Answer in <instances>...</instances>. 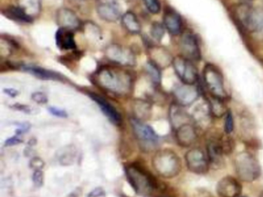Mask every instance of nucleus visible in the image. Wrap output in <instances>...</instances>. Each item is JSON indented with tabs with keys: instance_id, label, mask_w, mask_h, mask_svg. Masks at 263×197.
I'll return each instance as SVG.
<instances>
[{
	"instance_id": "nucleus-4",
	"label": "nucleus",
	"mask_w": 263,
	"mask_h": 197,
	"mask_svg": "<svg viewBox=\"0 0 263 197\" xmlns=\"http://www.w3.org/2000/svg\"><path fill=\"white\" fill-rule=\"evenodd\" d=\"M235 172L242 181L251 183L258 179L261 175V167L256 156L248 151H242L234 160Z\"/></svg>"
},
{
	"instance_id": "nucleus-42",
	"label": "nucleus",
	"mask_w": 263,
	"mask_h": 197,
	"mask_svg": "<svg viewBox=\"0 0 263 197\" xmlns=\"http://www.w3.org/2000/svg\"><path fill=\"white\" fill-rule=\"evenodd\" d=\"M104 195L105 191L101 187H97L88 194V197H101Z\"/></svg>"
},
{
	"instance_id": "nucleus-45",
	"label": "nucleus",
	"mask_w": 263,
	"mask_h": 197,
	"mask_svg": "<svg viewBox=\"0 0 263 197\" xmlns=\"http://www.w3.org/2000/svg\"></svg>"
},
{
	"instance_id": "nucleus-40",
	"label": "nucleus",
	"mask_w": 263,
	"mask_h": 197,
	"mask_svg": "<svg viewBox=\"0 0 263 197\" xmlns=\"http://www.w3.org/2000/svg\"><path fill=\"white\" fill-rule=\"evenodd\" d=\"M16 125L19 126L18 129H16V135L21 136L23 133H27L31 129V125L29 123H18Z\"/></svg>"
},
{
	"instance_id": "nucleus-9",
	"label": "nucleus",
	"mask_w": 263,
	"mask_h": 197,
	"mask_svg": "<svg viewBox=\"0 0 263 197\" xmlns=\"http://www.w3.org/2000/svg\"><path fill=\"white\" fill-rule=\"evenodd\" d=\"M187 168L196 174L203 175L208 172L210 162L208 155L201 148L189 149L185 156Z\"/></svg>"
},
{
	"instance_id": "nucleus-35",
	"label": "nucleus",
	"mask_w": 263,
	"mask_h": 197,
	"mask_svg": "<svg viewBox=\"0 0 263 197\" xmlns=\"http://www.w3.org/2000/svg\"><path fill=\"white\" fill-rule=\"evenodd\" d=\"M234 127H235V123H234L232 113L231 111L228 110L227 113L226 114V119H225V132L226 134L230 135V133H232Z\"/></svg>"
},
{
	"instance_id": "nucleus-19",
	"label": "nucleus",
	"mask_w": 263,
	"mask_h": 197,
	"mask_svg": "<svg viewBox=\"0 0 263 197\" xmlns=\"http://www.w3.org/2000/svg\"><path fill=\"white\" fill-rule=\"evenodd\" d=\"M56 45L61 51H69L77 49L73 31L65 28H59L55 34Z\"/></svg>"
},
{
	"instance_id": "nucleus-39",
	"label": "nucleus",
	"mask_w": 263,
	"mask_h": 197,
	"mask_svg": "<svg viewBox=\"0 0 263 197\" xmlns=\"http://www.w3.org/2000/svg\"><path fill=\"white\" fill-rule=\"evenodd\" d=\"M49 113L59 118H66L68 116L67 113L62 109L57 108V107H50L48 108Z\"/></svg>"
},
{
	"instance_id": "nucleus-20",
	"label": "nucleus",
	"mask_w": 263,
	"mask_h": 197,
	"mask_svg": "<svg viewBox=\"0 0 263 197\" xmlns=\"http://www.w3.org/2000/svg\"><path fill=\"white\" fill-rule=\"evenodd\" d=\"M150 59L151 62L160 67L161 69L167 67L172 64L173 58L171 54L162 46H152L148 48Z\"/></svg>"
},
{
	"instance_id": "nucleus-32",
	"label": "nucleus",
	"mask_w": 263,
	"mask_h": 197,
	"mask_svg": "<svg viewBox=\"0 0 263 197\" xmlns=\"http://www.w3.org/2000/svg\"><path fill=\"white\" fill-rule=\"evenodd\" d=\"M166 28L163 23L159 22H154L150 28V34L151 37L155 39V41L161 42L165 34Z\"/></svg>"
},
{
	"instance_id": "nucleus-7",
	"label": "nucleus",
	"mask_w": 263,
	"mask_h": 197,
	"mask_svg": "<svg viewBox=\"0 0 263 197\" xmlns=\"http://www.w3.org/2000/svg\"><path fill=\"white\" fill-rule=\"evenodd\" d=\"M106 59L112 64L130 68L137 64V58L132 49L118 43H112L106 47Z\"/></svg>"
},
{
	"instance_id": "nucleus-5",
	"label": "nucleus",
	"mask_w": 263,
	"mask_h": 197,
	"mask_svg": "<svg viewBox=\"0 0 263 197\" xmlns=\"http://www.w3.org/2000/svg\"><path fill=\"white\" fill-rule=\"evenodd\" d=\"M127 178L133 190L140 195H148L156 187L153 178L135 165L125 167Z\"/></svg>"
},
{
	"instance_id": "nucleus-14",
	"label": "nucleus",
	"mask_w": 263,
	"mask_h": 197,
	"mask_svg": "<svg viewBox=\"0 0 263 197\" xmlns=\"http://www.w3.org/2000/svg\"><path fill=\"white\" fill-rule=\"evenodd\" d=\"M56 21L60 28H65L70 30H77L81 27V21L77 14L69 8L63 7L56 13Z\"/></svg>"
},
{
	"instance_id": "nucleus-44",
	"label": "nucleus",
	"mask_w": 263,
	"mask_h": 197,
	"mask_svg": "<svg viewBox=\"0 0 263 197\" xmlns=\"http://www.w3.org/2000/svg\"><path fill=\"white\" fill-rule=\"evenodd\" d=\"M260 197H263V192L262 193L261 195H260Z\"/></svg>"
},
{
	"instance_id": "nucleus-25",
	"label": "nucleus",
	"mask_w": 263,
	"mask_h": 197,
	"mask_svg": "<svg viewBox=\"0 0 263 197\" xmlns=\"http://www.w3.org/2000/svg\"><path fill=\"white\" fill-rule=\"evenodd\" d=\"M121 24L125 30L133 35L140 34L142 31V26L135 13L132 11H127L121 16Z\"/></svg>"
},
{
	"instance_id": "nucleus-17",
	"label": "nucleus",
	"mask_w": 263,
	"mask_h": 197,
	"mask_svg": "<svg viewBox=\"0 0 263 197\" xmlns=\"http://www.w3.org/2000/svg\"><path fill=\"white\" fill-rule=\"evenodd\" d=\"M175 138L179 146L190 147L197 141L196 127L192 123H186L175 130Z\"/></svg>"
},
{
	"instance_id": "nucleus-2",
	"label": "nucleus",
	"mask_w": 263,
	"mask_h": 197,
	"mask_svg": "<svg viewBox=\"0 0 263 197\" xmlns=\"http://www.w3.org/2000/svg\"><path fill=\"white\" fill-rule=\"evenodd\" d=\"M152 166L158 174L166 179H171L179 174L182 169V161L177 153L164 149L155 153Z\"/></svg>"
},
{
	"instance_id": "nucleus-3",
	"label": "nucleus",
	"mask_w": 263,
	"mask_h": 197,
	"mask_svg": "<svg viewBox=\"0 0 263 197\" xmlns=\"http://www.w3.org/2000/svg\"><path fill=\"white\" fill-rule=\"evenodd\" d=\"M237 20L256 37L263 39V10L249 3L241 4L235 9Z\"/></svg>"
},
{
	"instance_id": "nucleus-30",
	"label": "nucleus",
	"mask_w": 263,
	"mask_h": 197,
	"mask_svg": "<svg viewBox=\"0 0 263 197\" xmlns=\"http://www.w3.org/2000/svg\"><path fill=\"white\" fill-rule=\"evenodd\" d=\"M146 73L148 75V77L151 79V82L155 85H160L162 82V71L161 68L155 64L153 62L148 60L144 66Z\"/></svg>"
},
{
	"instance_id": "nucleus-6",
	"label": "nucleus",
	"mask_w": 263,
	"mask_h": 197,
	"mask_svg": "<svg viewBox=\"0 0 263 197\" xmlns=\"http://www.w3.org/2000/svg\"><path fill=\"white\" fill-rule=\"evenodd\" d=\"M203 81L211 96L220 100L228 98L225 87L224 78L218 67L212 64H207L203 69Z\"/></svg>"
},
{
	"instance_id": "nucleus-29",
	"label": "nucleus",
	"mask_w": 263,
	"mask_h": 197,
	"mask_svg": "<svg viewBox=\"0 0 263 197\" xmlns=\"http://www.w3.org/2000/svg\"><path fill=\"white\" fill-rule=\"evenodd\" d=\"M18 5L35 19L41 10V0H18Z\"/></svg>"
},
{
	"instance_id": "nucleus-23",
	"label": "nucleus",
	"mask_w": 263,
	"mask_h": 197,
	"mask_svg": "<svg viewBox=\"0 0 263 197\" xmlns=\"http://www.w3.org/2000/svg\"><path fill=\"white\" fill-rule=\"evenodd\" d=\"M212 115L208 103H201L195 108L194 112L192 114V119L197 126L204 129L211 123Z\"/></svg>"
},
{
	"instance_id": "nucleus-26",
	"label": "nucleus",
	"mask_w": 263,
	"mask_h": 197,
	"mask_svg": "<svg viewBox=\"0 0 263 197\" xmlns=\"http://www.w3.org/2000/svg\"><path fill=\"white\" fill-rule=\"evenodd\" d=\"M2 15L9 20L21 23H32L34 18L27 14L19 5H10L2 9Z\"/></svg>"
},
{
	"instance_id": "nucleus-37",
	"label": "nucleus",
	"mask_w": 263,
	"mask_h": 197,
	"mask_svg": "<svg viewBox=\"0 0 263 197\" xmlns=\"http://www.w3.org/2000/svg\"><path fill=\"white\" fill-rule=\"evenodd\" d=\"M43 172L42 170H35L33 174V182L34 185L37 187H41L43 185Z\"/></svg>"
},
{
	"instance_id": "nucleus-15",
	"label": "nucleus",
	"mask_w": 263,
	"mask_h": 197,
	"mask_svg": "<svg viewBox=\"0 0 263 197\" xmlns=\"http://www.w3.org/2000/svg\"><path fill=\"white\" fill-rule=\"evenodd\" d=\"M163 24L166 30L172 36H178L182 33L183 22L179 13L171 8H166L164 13Z\"/></svg>"
},
{
	"instance_id": "nucleus-27",
	"label": "nucleus",
	"mask_w": 263,
	"mask_h": 197,
	"mask_svg": "<svg viewBox=\"0 0 263 197\" xmlns=\"http://www.w3.org/2000/svg\"><path fill=\"white\" fill-rule=\"evenodd\" d=\"M132 109H133L134 118L139 119V120H145V119H148L151 115V104L145 100H134Z\"/></svg>"
},
{
	"instance_id": "nucleus-28",
	"label": "nucleus",
	"mask_w": 263,
	"mask_h": 197,
	"mask_svg": "<svg viewBox=\"0 0 263 197\" xmlns=\"http://www.w3.org/2000/svg\"><path fill=\"white\" fill-rule=\"evenodd\" d=\"M224 101L225 100H220V99L211 96L208 103L212 116L221 118L223 117V115H226L228 110L226 106L225 105Z\"/></svg>"
},
{
	"instance_id": "nucleus-16",
	"label": "nucleus",
	"mask_w": 263,
	"mask_h": 197,
	"mask_svg": "<svg viewBox=\"0 0 263 197\" xmlns=\"http://www.w3.org/2000/svg\"><path fill=\"white\" fill-rule=\"evenodd\" d=\"M216 191L221 197H238L242 193V186L235 178L226 176L218 183Z\"/></svg>"
},
{
	"instance_id": "nucleus-13",
	"label": "nucleus",
	"mask_w": 263,
	"mask_h": 197,
	"mask_svg": "<svg viewBox=\"0 0 263 197\" xmlns=\"http://www.w3.org/2000/svg\"><path fill=\"white\" fill-rule=\"evenodd\" d=\"M173 94L177 104L181 107H188L197 100L199 96V90L195 84H182L174 89Z\"/></svg>"
},
{
	"instance_id": "nucleus-36",
	"label": "nucleus",
	"mask_w": 263,
	"mask_h": 197,
	"mask_svg": "<svg viewBox=\"0 0 263 197\" xmlns=\"http://www.w3.org/2000/svg\"><path fill=\"white\" fill-rule=\"evenodd\" d=\"M33 101L37 104H46L48 102V97L46 93L43 92H35L31 95Z\"/></svg>"
},
{
	"instance_id": "nucleus-31",
	"label": "nucleus",
	"mask_w": 263,
	"mask_h": 197,
	"mask_svg": "<svg viewBox=\"0 0 263 197\" xmlns=\"http://www.w3.org/2000/svg\"><path fill=\"white\" fill-rule=\"evenodd\" d=\"M61 156H60L59 161L61 165L69 166L72 165L74 162L75 156H76V149L73 146H67V148H64L61 150Z\"/></svg>"
},
{
	"instance_id": "nucleus-21",
	"label": "nucleus",
	"mask_w": 263,
	"mask_h": 197,
	"mask_svg": "<svg viewBox=\"0 0 263 197\" xmlns=\"http://www.w3.org/2000/svg\"><path fill=\"white\" fill-rule=\"evenodd\" d=\"M207 155L210 164L216 166L223 164L225 153L221 142V137H213L208 141Z\"/></svg>"
},
{
	"instance_id": "nucleus-18",
	"label": "nucleus",
	"mask_w": 263,
	"mask_h": 197,
	"mask_svg": "<svg viewBox=\"0 0 263 197\" xmlns=\"http://www.w3.org/2000/svg\"><path fill=\"white\" fill-rule=\"evenodd\" d=\"M90 97L100 107L103 113L104 114L110 122H112L115 125H121L122 123V116L118 110L110 104L104 98L95 93H90Z\"/></svg>"
},
{
	"instance_id": "nucleus-24",
	"label": "nucleus",
	"mask_w": 263,
	"mask_h": 197,
	"mask_svg": "<svg viewBox=\"0 0 263 197\" xmlns=\"http://www.w3.org/2000/svg\"><path fill=\"white\" fill-rule=\"evenodd\" d=\"M169 115H170V121H171V125H172L174 130L182 125L192 123L189 114L185 112V110L182 109V107L178 105L177 103L172 104L170 107Z\"/></svg>"
},
{
	"instance_id": "nucleus-10",
	"label": "nucleus",
	"mask_w": 263,
	"mask_h": 197,
	"mask_svg": "<svg viewBox=\"0 0 263 197\" xmlns=\"http://www.w3.org/2000/svg\"><path fill=\"white\" fill-rule=\"evenodd\" d=\"M131 124L133 133L142 148L151 149L158 143L159 136L149 125L145 124L143 123V121L139 120L134 117L131 119Z\"/></svg>"
},
{
	"instance_id": "nucleus-8",
	"label": "nucleus",
	"mask_w": 263,
	"mask_h": 197,
	"mask_svg": "<svg viewBox=\"0 0 263 197\" xmlns=\"http://www.w3.org/2000/svg\"><path fill=\"white\" fill-rule=\"evenodd\" d=\"M171 65L174 73L182 84L194 85L197 82L198 74L194 62L182 55L177 56L174 57Z\"/></svg>"
},
{
	"instance_id": "nucleus-1",
	"label": "nucleus",
	"mask_w": 263,
	"mask_h": 197,
	"mask_svg": "<svg viewBox=\"0 0 263 197\" xmlns=\"http://www.w3.org/2000/svg\"><path fill=\"white\" fill-rule=\"evenodd\" d=\"M93 81L98 87L116 96H127L133 91L132 72L118 65H103L93 74Z\"/></svg>"
},
{
	"instance_id": "nucleus-38",
	"label": "nucleus",
	"mask_w": 263,
	"mask_h": 197,
	"mask_svg": "<svg viewBox=\"0 0 263 197\" xmlns=\"http://www.w3.org/2000/svg\"><path fill=\"white\" fill-rule=\"evenodd\" d=\"M44 165V162L39 157H34L30 162V166L34 170H42Z\"/></svg>"
},
{
	"instance_id": "nucleus-41",
	"label": "nucleus",
	"mask_w": 263,
	"mask_h": 197,
	"mask_svg": "<svg viewBox=\"0 0 263 197\" xmlns=\"http://www.w3.org/2000/svg\"><path fill=\"white\" fill-rule=\"evenodd\" d=\"M22 142H23V140H22L20 136L16 135V134L14 137H11V138L8 139L5 141V146H16V145H18V144L22 143Z\"/></svg>"
},
{
	"instance_id": "nucleus-11",
	"label": "nucleus",
	"mask_w": 263,
	"mask_h": 197,
	"mask_svg": "<svg viewBox=\"0 0 263 197\" xmlns=\"http://www.w3.org/2000/svg\"><path fill=\"white\" fill-rule=\"evenodd\" d=\"M180 48L182 50V56L192 62H197L201 59L199 43L194 33L189 31L182 32L180 39Z\"/></svg>"
},
{
	"instance_id": "nucleus-22",
	"label": "nucleus",
	"mask_w": 263,
	"mask_h": 197,
	"mask_svg": "<svg viewBox=\"0 0 263 197\" xmlns=\"http://www.w3.org/2000/svg\"><path fill=\"white\" fill-rule=\"evenodd\" d=\"M20 69L27 73H31V75L36 77V78L43 80H62L63 77L59 73L56 72L39 67L36 66H28V65H22L20 66Z\"/></svg>"
},
{
	"instance_id": "nucleus-33",
	"label": "nucleus",
	"mask_w": 263,
	"mask_h": 197,
	"mask_svg": "<svg viewBox=\"0 0 263 197\" xmlns=\"http://www.w3.org/2000/svg\"><path fill=\"white\" fill-rule=\"evenodd\" d=\"M145 7L151 14H159L162 9V4L159 0H143Z\"/></svg>"
},
{
	"instance_id": "nucleus-12",
	"label": "nucleus",
	"mask_w": 263,
	"mask_h": 197,
	"mask_svg": "<svg viewBox=\"0 0 263 197\" xmlns=\"http://www.w3.org/2000/svg\"><path fill=\"white\" fill-rule=\"evenodd\" d=\"M98 16L107 23H115L121 19V9L118 0H97Z\"/></svg>"
},
{
	"instance_id": "nucleus-34",
	"label": "nucleus",
	"mask_w": 263,
	"mask_h": 197,
	"mask_svg": "<svg viewBox=\"0 0 263 197\" xmlns=\"http://www.w3.org/2000/svg\"><path fill=\"white\" fill-rule=\"evenodd\" d=\"M11 108L27 114H36L38 113L37 109L35 107L27 105V104H22V103H15L11 107Z\"/></svg>"
},
{
	"instance_id": "nucleus-43",
	"label": "nucleus",
	"mask_w": 263,
	"mask_h": 197,
	"mask_svg": "<svg viewBox=\"0 0 263 197\" xmlns=\"http://www.w3.org/2000/svg\"><path fill=\"white\" fill-rule=\"evenodd\" d=\"M3 92L5 94L9 96V97L15 98L20 94V91L17 89H14V88H5L3 89Z\"/></svg>"
}]
</instances>
